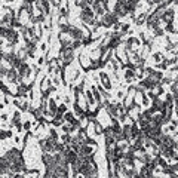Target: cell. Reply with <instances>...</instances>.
<instances>
[{
	"mask_svg": "<svg viewBox=\"0 0 178 178\" xmlns=\"http://www.w3.org/2000/svg\"><path fill=\"white\" fill-rule=\"evenodd\" d=\"M49 88H51V80L49 79H43V82H42V92H48Z\"/></svg>",
	"mask_w": 178,
	"mask_h": 178,
	"instance_id": "obj_1",
	"label": "cell"
},
{
	"mask_svg": "<svg viewBox=\"0 0 178 178\" xmlns=\"http://www.w3.org/2000/svg\"><path fill=\"white\" fill-rule=\"evenodd\" d=\"M154 58H156V61H158V62H159V61H162V55H160V54H156V55H154Z\"/></svg>",
	"mask_w": 178,
	"mask_h": 178,
	"instance_id": "obj_2",
	"label": "cell"
},
{
	"mask_svg": "<svg viewBox=\"0 0 178 178\" xmlns=\"http://www.w3.org/2000/svg\"><path fill=\"white\" fill-rule=\"evenodd\" d=\"M8 2H13V0H8Z\"/></svg>",
	"mask_w": 178,
	"mask_h": 178,
	"instance_id": "obj_3",
	"label": "cell"
}]
</instances>
